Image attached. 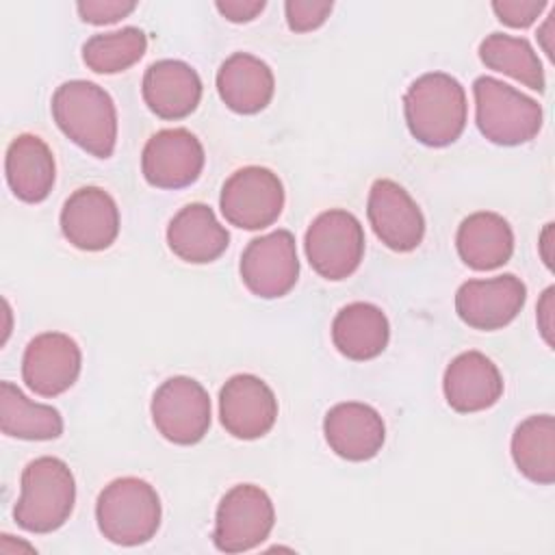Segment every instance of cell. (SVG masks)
<instances>
[{
  "instance_id": "836d02e7",
  "label": "cell",
  "mask_w": 555,
  "mask_h": 555,
  "mask_svg": "<svg viewBox=\"0 0 555 555\" xmlns=\"http://www.w3.org/2000/svg\"><path fill=\"white\" fill-rule=\"evenodd\" d=\"M538 247H540V256H542L544 264L553 271V223L544 225V230L540 234Z\"/></svg>"
},
{
  "instance_id": "f546056e",
  "label": "cell",
  "mask_w": 555,
  "mask_h": 555,
  "mask_svg": "<svg viewBox=\"0 0 555 555\" xmlns=\"http://www.w3.org/2000/svg\"><path fill=\"white\" fill-rule=\"evenodd\" d=\"M134 9H137V2L132 0H82L76 4L80 20L93 26L115 24L128 17Z\"/></svg>"
},
{
  "instance_id": "4fadbf2b",
  "label": "cell",
  "mask_w": 555,
  "mask_h": 555,
  "mask_svg": "<svg viewBox=\"0 0 555 555\" xmlns=\"http://www.w3.org/2000/svg\"><path fill=\"white\" fill-rule=\"evenodd\" d=\"M527 301V286L514 273L488 280H468L455 293V312L473 330H501L509 325Z\"/></svg>"
},
{
  "instance_id": "ffe728a7",
  "label": "cell",
  "mask_w": 555,
  "mask_h": 555,
  "mask_svg": "<svg viewBox=\"0 0 555 555\" xmlns=\"http://www.w3.org/2000/svg\"><path fill=\"white\" fill-rule=\"evenodd\" d=\"M169 249L184 262L206 264L217 260L230 243L228 230L217 221L215 210L202 202L180 208L167 225Z\"/></svg>"
},
{
  "instance_id": "d6986e66",
  "label": "cell",
  "mask_w": 555,
  "mask_h": 555,
  "mask_svg": "<svg viewBox=\"0 0 555 555\" xmlns=\"http://www.w3.org/2000/svg\"><path fill=\"white\" fill-rule=\"evenodd\" d=\"M141 93L156 117L184 119L202 100V78L189 63L163 59L145 69Z\"/></svg>"
},
{
  "instance_id": "7c38bea8",
  "label": "cell",
  "mask_w": 555,
  "mask_h": 555,
  "mask_svg": "<svg viewBox=\"0 0 555 555\" xmlns=\"http://www.w3.org/2000/svg\"><path fill=\"white\" fill-rule=\"evenodd\" d=\"M366 217L375 236L392 251H412L425 236V217L418 204L395 180L379 178L371 184Z\"/></svg>"
},
{
  "instance_id": "cb8c5ba5",
  "label": "cell",
  "mask_w": 555,
  "mask_h": 555,
  "mask_svg": "<svg viewBox=\"0 0 555 555\" xmlns=\"http://www.w3.org/2000/svg\"><path fill=\"white\" fill-rule=\"evenodd\" d=\"M390 338V323L382 308L369 301L343 306L332 321V343L349 360L377 358Z\"/></svg>"
},
{
  "instance_id": "7a4b0ae2",
  "label": "cell",
  "mask_w": 555,
  "mask_h": 555,
  "mask_svg": "<svg viewBox=\"0 0 555 555\" xmlns=\"http://www.w3.org/2000/svg\"><path fill=\"white\" fill-rule=\"evenodd\" d=\"M59 130L95 158H111L117 143V108L106 89L91 80H67L52 95Z\"/></svg>"
},
{
  "instance_id": "6da1fadb",
  "label": "cell",
  "mask_w": 555,
  "mask_h": 555,
  "mask_svg": "<svg viewBox=\"0 0 555 555\" xmlns=\"http://www.w3.org/2000/svg\"><path fill=\"white\" fill-rule=\"evenodd\" d=\"M403 115L410 134L418 143L427 147L451 145L466 128V91L451 74H423L403 95Z\"/></svg>"
},
{
  "instance_id": "484cf974",
  "label": "cell",
  "mask_w": 555,
  "mask_h": 555,
  "mask_svg": "<svg viewBox=\"0 0 555 555\" xmlns=\"http://www.w3.org/2000/svg\"><path fill=\"white\" fill-rule=\"evenodd\" d=\"M0 429L20 440H54L63 434V416L56 408L30 401L15 384H0Z\"/></svg>"
},
{
  "instance_id": "5b68a950",
  "label": "cell",
  "mask_w": 555,
  "mask_h": 555,
  "mask_svg": "<svg viewBox=\"0 0 555 555\" xmlns=\"http://www.w3.org/2000/svg\"><path fill=\"white\" fill-rule=\"evenodd\" d=\"M475 121L479 132L496 145H520L538 137L542 128V106L492 76L473 82Z\"/></svg>"
},
{
  "instance_id": "4dcf8cb0",
  "label": "cell",
  "mask_w": 555,
  "mask_h": 555,
  "mask_svg": "<svg viewBox=\"0 0 555 555\" xmlns=\"http://www.w3.org/2000/svg\"><path fill=\"white\" fill-rule=\"evenodd\" d=\"M546 9L544 0H494L492 11L509 28H527Z\"/></svg>"
},
{
  "instance_id": "83f0119b",
  "label": "cell",
  "mask_w": 555,
  "mask_h": 555,
  "mask_svg": "<svg viewBox=\"0 0 555 555\" xmlns=\"http://www.w3.org/2000/svg\"><path fill=\"white\" fill-rule=\"evenodd\" d=\"M145 50V33L137 26H126L89 37L82 46V61L95 74H119L139 63Z\"/></svg>"
},
{
  "instance_id": "7402d4cb",
  "label": "cell",
  "mask_w": 555,
  "mask_h": 555,
  "mask_svg": "<svg viewBox=\"0 0 555 555\" xmlns=\"http://www.w3.org/2000/svg\"><path fill=\"white\" fill-rule=\"evenodd\" d=\"M4 173L13 195L26 204L43 202L56 178L54 154L37 134H17L4 156Z\"/></svg>"
},
{
  "instance_id": "603a6c76",
  "label": "cell",
  "mask_w": 555,
  "mask_h": 555,
  "mask_svg": "<svg viewBox=\"0 0 555 555\" xmlns=\"http://www.w3.org/2000/svg\"><path fill=\"white\" fill-rule=\"evenodd\" d=\"M455 247L466 267L475 271H492L512 258L514 232L507 219L499 212L479 210L460 223Z\"/></svg>"
},
{
  "instance_id": "d6a6232c",
  "label": "cell",
  "mask_w": 555,
  "mask_h": 555,
  "mask_svg": "<svg viewBox=\"0 0 555 555\" xmlns=\"http://www.w3.org/2000/svg\"><path fill=\"white\" fill-rule=\"evenodd\" d=\"M555 286H548L540 301H538V314H535V321H538V330L544 338V343L553 349L555 347Z\"/></svg>"
},
{
  "instance_id": "30bf717a",
  "label": "cell",
  "mask_w": 555,
  "mask_h": 555,
  "mask_svg": "<svg viewBox=\"0 0 555 555\" xmlns=\"http://www.w3.org/2000/svg\"><path fill=\"white\" fill-rule=\"evenodd\" d=\"M241 280L262 299L284 297L299 278V258L295 236L288 230H275L251 238L241 254Z\"/></svg>"
},
{
  "instance_id": "8fae6325",
  "label": "cell",
  "mask_w": 555,
  "mask_h": 555,
  "mask_svg": "<svg viewBox=\"0 0 555 555\" xmlns=\"http://www.w3.org/2000/svg\"><path fill=\"white\" fill-rule=\"evenodd\" d=\"M204 145L186 128H165L152 134L141 154V171L156 189L193 184L204 169Z\"/></svg>"
},
{
  "instance_id": "f1b7e54d",
  "label": "cell",
  "mask_w": 555,
  "mask_h": 555,
  "mask_svg": "<svg viewBox=\"0 0 555 555\" xmlns=\"http://www.w3.org/2000/svg\"><path fill=\"white\" fill-rule=\"evenodd\" d=\"M334 4L325 0H288L284 2L286 24L295 33H310L325 24Z\"/></svg>"
},
{
  "instance_id": "2e32d148",
  "label": "cell",
  "mask_w": 555,
  "mask_h": 555,
  "mask_svg": "<svg viewBox=\"0 0 555 555\" xmlns=\"http://www.w3.org/2000/svg\"><path fill=\"white\" fill-rule=\"evenodd\" d=\"M63 236L82 251H102L119 234V208L113 195L100 186H80L63 204Z\"/></svg>"
},
{
  "instance_id": "9c48e42d",
  "label": "cell",
  "mask_w": 555,
  "mask_h": 555,
  "mask_svg": "<svg viewBox=\"0 0 555 555\" xmlns=\"http://www.w3.org/2000/svg\"><path fill=\"white\" fill-rule=\"evenodd\" d=\"M152 421L158 434L173 444H195L210 427V397L206 388L186 375L163 382L152 397Z\"/></svg>"
},
{
  "instance_id": "8992f818",
  "label": "cell",
  "mask_w": 555,
  "mask_h": 555,
  "mask_svg": "<svg viewBox=\"0 0 555 555\" xmlns=\"http://www.w3.org/2000/svg\"><path fill=\"white\" fill-rule=\"evenodd\" d=\"M306 258L325 280L349 278L364 256V230L358 217L343 208L321 212L306 230Z\"/></svg>"
},
{
  "instance_id": "5bb4252c",
  "label": "cell",
  "mask_w": 555,
  "mask_h": 555,
  "mask_svg": "<svg viewBox=\"0 0 555 555\" xmlns=\"http://www.w3.org/2000/svg\"><path fill=\"white\" fill-rule=\"evenodd\" d=\"M82 366L78 343L63 332L37 334L24 349L22 379L39 397H56L69 390Z\"/></svg>"
},
{
  "instance_id": "ba28073f",
  "label": "cell",
  "mask_w": 555,
  "mask_h": 555,
  "mask_svg": "<svg viewBox=\"0 0 555 555\" xmlns=\"http://www.w3.org/2000/svg\"><path fill=\"white\" fill-rule=\"evenodd\" d=\"M221 215L230 225L264 230L278 221L284 208V184L275 171L258 165L236 169L221 186Z\"/></svg>"
},
{
  "instance_id": "44dd1931",
  "label": "cell",
  "mask_w": 555,
  "mask_h": 555,
  "mask_svg": "<svg viewBox=\"0 0 555 555\" xmlns=\"http://www.w3.org/2000/svg\"><path fill=\"white\" fill-rule=\"evenodd\" d=\"M217 91L230 111L238 115H254L271 102L275 78L262 59L249 52H234L217 72Z\"/></svg>"
},
{
  "instance_id": "1f68e13d",
  "label": "cell",
  "mask_w": 555,
  "mask_h": 555,
  "mask_svg": "<svg viewBox=\"0 0 555 555\" xmlns=\"http://www.w3.org/2000/svg\"><path fill=\"white\" fill-rule=\"evenodd\" d=\"M215 7L228 22L243 24V22L256 20L264 11L267 2L264 0H217Z\"/></svg>"
},
{
  "instance_id": "52a82bcc",
  "label": "cell",
  "mask_w": 555,
  "mask_h": 555,
  "mask_svg": "<svg viewBox=\"0 0 555 555\" xmlns=\"http://www.w3.org/2000/svg\"><path fill=\"white\" fill-rule=\"evenodd\" d=\"M275 525L271 496L254 483L230 488L215 514L212 542L221 553H243L260 546Z\"/></svg>"
},
{
  "instance_id": "e0dca14e",
  "label": "cell",
  "mask_w": 555,
  "mask_h": 555,
  "mask_svg": "<svg viewBox=\"0 0 555 555\" xmlns=\"http://www.w3.org/2000/svg\"><path fill=\"white\" fill-rule=\"evenodd\" d=\"M323 434L330 449L349 462L375 457L386 440V425L379 412L360 401H343L330 408L323 418Z\"/></svg>"
},
{
  "instance_id": "d4e9b609",
  "label": "cell",
  "mask_w": 555,
  "mask_h": 555,
  "mask_svg": "<svg viewBox=\"0 0 555 555\" xmlns=\"http://www.w3.org/2000/svg\"><path fill=\"white\" fill-rule=\"evenodd\" d=\"M512 457L529 481L551 486L555 481V418L533 414L520 421L512 434Z\"/></svg>"
},
{
  "instance_id": "9a60e30c",
  "label": "cell",
  "mask_w": 555,
  "mask_h": 555,
  "mask_svg": "<svg viewBox=\"0 0 555 555\" xmlns=\"http://www.w3.org/2000/svg\"><path fill=\"white\" fill-rule=\"evenodd\" d=\"M219 418L230 436L256 440L275 425L278 399L267 382L251 373H238L221 386Z\"/></svg>"
},
{
  "instance_id": "277c9868",
  "label": "cell",
  "mask_w": 555,
  "mask_h": 555,
  "mask_svg": "<svg viewBox=\"0 0 555 555\" xmlns=\"http://www.w3.org/2000/svg\"><path fill=\"white\" fill-rule=\"evenodd\" d=\"M95 520L100 533L113 544H145L160 527V496L141 477L113 479L98 496Z\"/></svg>"
},
{
  "instance_id": "ac0fdd59",
  "label": "cell",
  "mask_w": 555,
  "mask_h": 555,
  "mask_svg": "<svg viewBox=\"0 0 555 555\" xmlns=\"http://www.w3.org/2000/svg\"><path fill=\"white\" fill-rule=\"evenodd\" d=\"M444 399L451 410L473 414L492 408L503 395L499 366L481 351H464L451 360L442 377Z\"/></svg>"
},
{
  "instance_id": "e575fe53",
  "label": "cell",
  "mask_w": 555,
  "mask_h": 555,
  "mask_svg": "<svg viewBox=\"0 0 555 555\" xmlns=\"http://www.w3.org/2000/svg\"><path fill=\"white\" fill-rule=\"evenodd\" d=\"M553 17H555V11H551L546 22L538 28V41L548 59H553Z\"/></svg>"
},
{
  "instance_id": "3957f363",
  "label": "cell",
  "mask_w": 555,
  "mask_h": 555,
  "mask_svg": "<svg viewBox=\"0 0 555 555\" xmlns=\"http://www.w3.org/2000/svg\"><path fill=\"white\" fill-rule=\"evenodd\" d=\"M74 503L76 479L72 468L59 457L41 455L22 470L13 518L24 531L52 533L72 516Z\"/></svg>"
},
{
  "instance_id": "4316f807",
  "label": "cell",
  "mask_w": 555,
  "mask_h": 555,
  "mask_svg": "<svg viewBox=\"0 0 555 555\" xmlns=\"http://www.w3.org/2000/svg\"><path fill=\"white\" fill-rule=\"evenodd\" d=\"M479 59L486 67L501 72L538 93L546 87L540 56L525 37L490 33L479 43Z\"/></svg>"
}]
</instances>
